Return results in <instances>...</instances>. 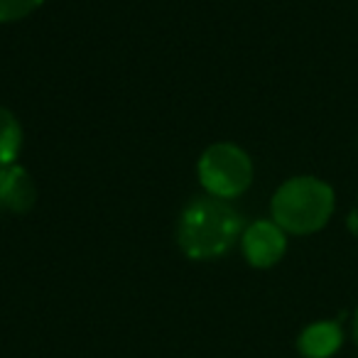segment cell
<instances>
[{
	"mask_svg": "<svg viewBox=\"0 0 358 358\" xmlns=\"http://www.w3.org/2000/svg\"><path fill=\"white\" fill-rule=\"evenodd\" d=\"M270 211L285 234H317L334 214V192L317 177H292L275 192Z\"/></svg>",
	"mask_w": 358,
	"mask_h": 358,
	"instance_id": "7a4b0ae2",
	"label": "cell"
},
{
	"mask_svg": "<svg viewBox=\"0 0 358 358\" xmlns=\"http://www.w3.org/2000/svg\"><path fill=\"white\" fill-rule=\"evenodd\" d=\"M243 255L253 268H273L287 248L285 231L275 221H255L243 231Z\"/></svg>",
	"mask_w": 358,
	"mask_h": 358,
	"instance_id": "277c9868",
	"label": "cell"
},
{
	"mask_svg": "<svg viewBox=\"0 0 358 358\" xmlns=\"http://www.w3.org/2000/svg\"><path fill=\"white\" fill-rule=\"evenodd\" d=\"M199 182L211 196L234 199L243 194L253 182V162L238 145L216 143L201 155Z\"/></svg>",
	"mask_w": 358,
	"mask_h": 358,
	"instance_id": "3957f363",
	"label": "cell"
},
{
	"mask_svg": "<svg viewBox=\"0 0 358 358\" xmlns=\"http://www.w3.org/2000/svg\"><path fill=\"white\" fill-rule=\"evenodd\" d=\"M353 338L358 343V307H356V314H353Z\"/></svg>",
	"mask_w": 358,
	"mask_h": 358,
	"instance_id": "30bf717a",
	"label": "cell"
},
{
	"mask_svg": "<svg viewBox=\"0 0 358 358\" xmlns=\"http://www.w3.org/2000/svg\"><path fill=\"white\" fill-rule=\"evenodd\" d=\"M343 331L338 322H317L299 334V353L304 358H329L338 351Z\"/></svg>",
	"mask_w": 358,
	"mask_h": 358,
	"instance_id": "8992f818",
	"label": "cell"
},
{
	"mask_svg": "<svg viewBox=\"0 0 358 358\" xmlns=\"http://www.w3.org/2000/svg\"><path fill=\"white\" fill-rule=\"evenodd\" d=\"M348 229H351L353 236H358V209L351 211V216H348Z\"/></svg>",
	"mask_w": 358,
	"mask_h": 358,
	"instance_id": "9c48e42d",
	"label": "cell"
},
{
	"mask_svg": "<svg viewBox=\"0 0 358 358\" xmlns=\"http://www.w3.org/2000/svg\"><path fill=\"white\" fill-rule=\"evenodd\" d=\"M37 189L30 172L20 164H8L0 169V204L10 214H27L35 206Z\"/></svg>",
	"mask_w": 358,
	"mask_h": 358,
	"instance_id": "5b68a950",
	"label": "cell"
},
{
	"mask_svg": "<svg viewBox=\"0 0 358 358\" xmlns=\"http://www.w3.org/2000/svg\"><path fill=\"white\" fill-rule=\"evenodd\" d=\"M45 0H0V22H15L27 17Z\"/></svg>",
	"mask_w": 358,
	"mask_h": 358,
	"instance_id": "ba28073f",
	"label": "cell"
},
{
	"mask_svg": "<svg viewBox=\"0 0 358 358\" xmlns=\"http://www.w3.org/2000/svg\"><path fill=\"white\" fill-rule=\"evenodd\" d=\"M22 145V130L17 118L8 108L0 106V169L15 164V157Z\"/></svg>",
	"mask_w": 358,
	"mask_h": 358,
	"instance_id": "52a82bcc",
	"label": "cell"
},
{
	"mask_svg": "<svg viewBox=\"0 0 358 358\" xmlns=\"http://www.w3.org/2000/svg\"><path fill=\"white\" fill-rule=\"evenodd\" d=\"M0 211H3V204H0Z\"/></svg>",
	"mask_w": 358,
	"mask_h": 358,
	"instance_id": "8fae6325",
	"label": "cell"
},
{
	"mask_svg": "<svg viewBox=\"0 0 358 358\" xmlns=\"http://www.w3.org/2000/svg\"><path fill=\"white\" fill-rule=\"evenodd\" d=\"M243 234L238 211L219 196H199L179 216L177 243L194 260H211L229 253Z\"/></svg>",
	"mask_w": 358,
	"mask_h": 358,
	"instance_id": "6da1fadb",
	"label": "cell"
}]
</instances>
